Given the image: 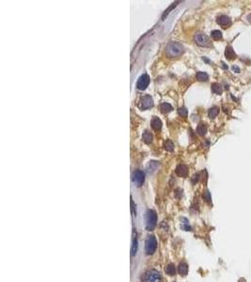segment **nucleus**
I'll list each match as a JSON object with an SVG mask.
<instances>
[{"label":"nucleus","mask_w":251,"mask_h":282,"mask_svg":"<svg viewBox=\"0 0 251 282\" xmlns=\"http://www.w3.org/2000/svg\"><path fill=\"white\" fill-rule=\"evenodd\" d=\"M183 51L184 48L183 46V44L177 41H170L167 46L166 53L169 57H176L181 56L183 53Z\"/></svg>","instance_id":"obj_1"},{"label":"nucleus","mask_w":251,"mask_h":282,"mask_svg":"<svg viewBox=\"0 0 251 282\" xmlns=\"http://www.w3.org/2000/svg\"><path fill=\"white\" fill-rule=\"evenodd\" d=\"M147 230H153L157 223V214L153 210H148L145 214Z\"/></svg>","instance_id":"obj_2"},{"label":"nucleus","mask_w":251,"mask_h":282,"mask_svg":"<svg viewBox=\"0 0 251 282\" xmlns=\"http://www.w3.org/2000/svg\"><path fill=\"white\" fill-rule=\"evenodd\" d=\"M157 248V240L154 235H148L145 242V252L148 255H153Z\"/></svg>","instance_id":"obj_3"},{"label":"nucleus","mask_w":251,"mask_h":282,"mask_svg":"<svg viewBox=\"0 0 251 282\" xmlns=\"http://www.w3.org/2000/svg\"><path fill=\"white\" fill-rule=\"evenodd\" d=\"M160 279H161L160 273L154 269H151L144 274L142 277V282H159Z\"/></svg>","instance_id":"obj_4"},{"label":"nucleus","mask_w":251,"mask_h":282,"mask_svg":"<svg viewBox=\"0 0 251 282\" xmlns=\"http://www.w3.org/2000/svg\"><path fill=\"white\" fill-rule=\"evenodd\" d=\"M138 106H139L140 109L147 110V109L151 108L153 106V98L150 95H145V96H143L140 99V102H139V105Z\"/></svg>","instance_id":"obj_5"},{"label":"nucleus","mask_w":251,"mask_h":282,"mask_svg":"<svg viewBox=\"0 0 251 282\" xmlns=\"http://www.w3.org/2000/svg\"><path fill=\"white\" fill-rule=\"evenodd\" d=\"M133 182L137 186H141L145 181V173L142 170H136L133 174Z\"/></svg>","instance_id":"obj_6"},{"label":"nucleus","mask_w":251,"mask_h":282,"mask_svg":"<svg viewBox=\"0 0 251 282\" xmlns=\"http://www.w3.org/2000/svg\"><path fill=\"white\" fill-rule=\"evenodd\" d=\"M150 84V76L148 75H143L139 77L137 83V87L140 91H145L147 87Z\"/></svg>","instance_id":"obj_7"},{"label":"nucleus","mask_w":251,"mask_h":282,"mask_svg":"<svg viewBox=\"0 0 251 282\" xmlns=\"http://www.w3.org/2000/svg\"><path fill=\"white\" fill-rule=\"evenodd\" d=\"M195 41L200 46H207L209 45V39L205 34L202 33H197L195 35Z\"/></svg>","instance_id":"obj_8"},{"label":"nucleus","mask_w":251,"mask_h":282,"mask_svg":"<svg viewBox=\"0 0 251 282\" xmlns=\"http://www.w3.org/2000/svg\"><path fill=\"white\" fill-rule=\"evenodd\" d=\"M216 22H217L218 25H220L223 27H229L231 25V20L227 15H220L219 17H217Z\"/></svg>","instance_id":"obj_9"},{"label":"nucleus","mask_w":251,"mask_h":282,"mask_svg":"<svg viewBox=\"0 0 251 282\" xmlns=\"http://www.w3.org/2000/svg\"><path fill=\"white\" fill-rule=\"evenodd\" d=\"M176 173H177V175H178V176L183 177V178L187 177V175H188V168H187V166L183 165V164L179 165L178 167L176 168Z\"/></svg>","instance_id":"obj_10"},{"label":"nucleus","mask_w":251,"mask_h":282,"mask_svg":"<svg viewBox=\"0 0 251 282\" xmlns=\"http://www.w3.org/2000/svg\"><path fill=\"white\" fill-rule=\"evenodd\" d=\"M225 56H226L227 59H229V60H232V59H235L236 57H237V56H236V54H235V52H234V50L231 46L226 47Z\"/></svg>","instance_id":"obj_11"},{"label":"nucleus","mask_w":251,"mask_h":282,"mask_svg":"<svg viewBox=\"0 0 251 282\" xmlns=\"http://www.w3.org/2000/svg\"><path fill=\"white\" fill-rule=\"evenodd\" d=\"M151 124H152L153 129L155 130V131H160L161 128H162V122H161L160 118H157V117H153V118Z\"/></svg>","instance_id":"obj_12"},{"label":"nucleus","mask_w":251,"mask_h":282,"mask_svg":"<svg viewBox=\"0 0 251 282\" xmlns=\"http://www.w3.org/2000/svg\"><path fill=\"white\" fill-rule=\"evenodd\" d=\"M178 271L180 275L182 276H186L188 273V265L185 262H181L178 266Z\"/></svg>","instance_id":"obj_13"},{"label":"nucleus","mask_w":251,"mask_h":282,"mask_svg":"<svg viewBox=\"0 0 251 282\" xmlns=\"http://www.w3.org/2000/svg\"><path fill=\"white\" fill-rule=\"evenodd\" d=\"M137 247H138V243H137V238L136 236V237H134V239H133V245H132V248H131L132 257L136 256L137 252Z\"/></svg>","instance_id":"obj_14"},{"label":"nucleus","mask_w":251,"mask_h":282,"mask_svg":"<svg viewBox=\"0 0 251 282\" xmlns=\"http://www.w3.org/2000/svg\"><path fill=\"white\" fill-rule=\"evenodd\" d=\"M212 91H213L214 93H215L217 95H220L221 93H222V91H223V88H222V86H221L220 84L214 83L212 85Z\"/></svg>","instance_id":"obj_15"},{"label":"nucleus","mask_w":251,"mask_h":282,"mask_svg":"<svg viewBox=\"0 0 251 282\" xmlns=\"http://www.w3.org/2000/svg\"><path fill=\"white\" fill-rule=\"evenodd\" d=\"M158 167H159V163L157 161H151L149 166H148V171L150 173H153L154 171H156Z\"/></svg>","instance_id":"obj_16"},{"label":"nucleus","mask_w":251,"mask_h":282,"mask_svg":"<svg viewBox=\"0 0 251 282\" xmlns=\"http://www.w3.org/2000/svg\"><path fill=\"white\" fill-rule=\"evenodd\" d=\"M142 139H143V141H144L146 144H150V143L153 141V135H152V133H151L150 132L146 131V132L143 133Z\"/></svg>","instance_id":"obj_17"},{"label":"nucleus","mask_w":251,"mask_h":282,"mask_svg":"<svg viewBox=\"0 0 251 282\" xmlns=\"http://www.w3.org/2000/svg\"><path fill=\"white\" fill-rule=\"evenodd\" d=\"M197 132L199 136H204L205 133H207V126L204 123H199L197 127Z\"/></svg>","instance_id":"obj_18"},{"label":"nucleus","mask_w":251,"mask_h":282,"mask_svg":"<svg viewBox=\"0 0 251 282\" xmlns=\"http://www.w3.org/2000/svg\"><path fill=\"white\" fill-rule=\"evenodd\" d=\"M165 272H166V274L168 275V276H174V275L176 274V268H175L174 264H172V263L168 264V265L166 267Z\"/></svg>","instance_id":"obj_19"},{"label":"nucleus","mask_w":251,"mask_h":282,"mask_svg":"<svg viewBox=\"0 0 251 282\" xmlns=\"http://www.w3.org/2000/svg\"><path fill=\"white\" fill-rule=\"evenodd\" d=\"M197 79L199 81H201V82H205V81H208L209 79V76L206 72L204 71H199L197 73Z\"/></svg>","instance_id":"obj_20"},{"label":"nucleus","mask_w":251,"mask_h":282,"mask_svg":"<svg viewBox=\"0 0 251 282\" xmlns=\"http://www.w3.org/2000/svg\"><path fill=\"white\" fill-rule=\"evenodd\" d=\"M160 109L163 113H168L172 110V106L168 102H164L160 106Z\"/></svg>","instance_id":"obj_21"},{"label":"nucleus","mask_w":251,"mask_h":282,"mask_svg":"<svg viewBox=\"0 0 251 282\" xmlns=\"http://www.w3.org/2000/svg\"><path fill=\"white\" fill-rule=\"evenodd\" d=\"M219 113V108L216 107V106H214L212 108L209 109V112H208V115H209V118H214Z\"/></svg>","instance_id":"obj_22"},{"label":"nucleus","mask_w":251,"mask_h":282,"mask_svg":"<svg viewBox=\"0 0 251 282\" xmlns=\"http://www.w3.org/2000/svg\"><path fill=\"white\" fill-rule=\"evenodd\" d=\"M211 36H212V38H213L214 41L221 40V39H222V37H223L222 32H221L220 30H214V31H212Z\"/></svg>","instance_id":"obj_23"},{"label":"nucleus","mask_w":251,"mask_h":282,"mask_svg":"<svg viewBox=\"0 0 251 282\" xmlns=\"http://www.w3.org/2000/svg\"><path fill=\"white\" fill-rule=\"evenodd\" d=\"M165 150L168 152H172L174 150V144L170 140H168L165 143Z\"/></svg>","instance_id":"obj_24"},{"label":"nucleus","mask_w":251,"mask_h":282,"mask_svg":"<svg viewBox=\"0 0 251 282\" xmlns=\"http://www.w3.org/2000/svg\"><path fill=\"white\" fill-rule=\"evenodd\" d=\"M182 221H183V225H182V229L184 230H191V227H190V225L188 223L189 221L186 218H182Z\"/></svg>","instance_id":"obj_25"},{"label":"nucleus","mask_w":251,"mask_h":282,"mask_svg":"<svg viewBox=\"0 0 251 282\" xmlns=\"http://www.w3.org/2000/svg\"><path fill=\"white\" fill-rule=\"evenodd\" d=\"M179 114L182 116V117H187V114H188V112H187V109L185 108V107H182V108H180L179 109Z\"/></svg>","instance_id":"obj_26"},{"label":"nucleus","mask_w":251,"mask_h":282,"mask_svg":"<svg viewBox=\"0 0 251 282\" xmlns=\"http://www.w3.org/2000/svg\"><path fill=\"white\" fill-rule=\"evenodd\" d=\"M203 197H204V199H205V200L207 201V202H211V195H210V192L207 190V191H205V193H204V195H203Z\"/></svg>","instance_id":"obj_27"},{"label":"nucleus","mask_w":251,"mask_h":282,"mask_svg":"<svg viewBox=\"0 0 251 282\" xmlns=\"http://www.w3.org/2000/svg\"><path fill=\"white\" fill-rule=\"evenodd\" d=\"M198 181H199V174H196V175H194L193 179H192V183H196Z\"/></svg>","instance_id":"obj_28"},{"label":"nucleus","mask_w":251,"mask_h":282,"mask_svg":"<svg viewBox=\"0 0 251 282\" xmlns=\"http://www.w3.org/2000/svg\"><path fill=\"white\" fill-rule=\"evenodd\" d=\"M232 70L235 71V72H240V68L238 66H232Z\"/></svg>","instance_id":"obj_29"},{"label":"nucleus","mask_w":251,"mask_h":282,"mask_svg":"<svg viewBox=\"0 0 251 282\" xmlns=\"http://www.w3.org/2000/svg\"><path fill=\"white\" fill-rule=\"evenodd\" d=\"M131 204H132V212H133V214H137V212L135 210V206H134V201L131 200Z\"/></svg>","instance_id":"obj_30"},{"label":"nucleus","mask_w":251,"mask_h":282,"mask_svg":"<svg viewBox=\"0 0 251 282\" xmlns=\"http://www.w3.org/2000/svg\"><path fill=\"white\" fill-rule=\"evenodd\" d=\"M247 20H248V22L251 23V14H249V15L247 16Z\"/></svg>","instance_id":"obj_31"}]
</instances>
